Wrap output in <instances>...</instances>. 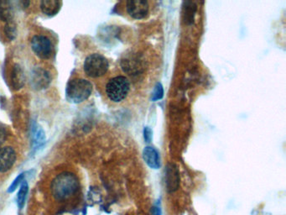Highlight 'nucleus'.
<instances>
[{"mask_svg":"<svg viewBox=\"0 0 286 215\" xmlns=\"http://www.w3.org/2000/svg\"><path fill=\"white\" fill-rule=\"evenodd\" d=\"M79 180L74 173L63 172L55 176L51 184L52 196L58 201L70 198L79 189Z\"/></svg>","mask_w":286,"mask_h":215,"instance_id":"nucleus-1","label":"nucleus"},{"mask_svg":"<svg viewBox=\"0 0 286 215\" xmlns=\"http://www.w3.org/2000/svg\"><path fill=\"white\" fill-rule=\"evenodd\" d=\"M92 85L89 81L82 78H74L67 83V99L72 104H81L91 96Z\"/></svg>","mask_w":286,"mask_h":215,"instance_id":"nucleus-2","label":"nucleus"},{"mask_svg":"<svg viewBox=\"0 0 286 215\" xmlns=\"http://www.w3.org/2000/svg\"><path fill=\"white\" fill-rule=\"evenodd\" d=\"M130 83L127 77L118 76L108 81L106 85L107 96L111 101L120 103L128 96Z\"/></svg>","mask_w":286,"mask_h":215,"instance_id":"nucleus-3","label":"nucleus"},{"mask_svg":"<svg viewBox=\"0 0 286 215\" xmlns=\"http://www.w3.org/2000/svg\"><path fill=\"white\" fill-rule=\"evenodd\" d=\"M109 68V63L104 55L95 53L85 59L83 68L87 76L91 78L103 77Z\"/></svg>","mask_w":286,"mask_h":215,"instance_id":"nucleus-4","label":"nucleus"},{"mask_svg":"<svg viewBox=\"0 0 286 215\" xmlns=\"http://www.w3.org/2000/svg\"><path fill=\"white\" fill-rule=\"evenodd\" d=\"M31 49L36 56L42 60H48L54 53V46L49 37L44 35H36L32 37Z\"/></svg>","mask_w":286,"mask_h":215,"instance_id":"nucleus-5","label":"nucleus"},{"mask_svg":"<svg viewBox=\"0 0 286 215\" xmlns=\"http://www.w3.org/2000/svg\"><path fill=\"white\" fill-rule=\"evenodd\" d=\"M51 82L52 76L49 72L46 69L40 67H36L31 71L30 83L34 90H46L49 87Z\"/></svg>","mask_w":286,"mask_h":215,"instance_id":"nucleus-6","label":"nucleus"},{"mask_svg":"<svg viewBox=\"0 0 286 215\" xmlns=\"http://www.w3.org/2000/svg\"><path fill=\"white\" fill-rule=\"evenodd\" d=\"M127 11L132 18H145L149 14V3L144 0H130L127 2Z\"/></svg>","mask_w":286,"mask_h":215,"instance_id":"nucleus-7","label":"nucleus"},{"mask_svg":"<svg viewBox=\"0 0 286 215\" xmlns=\"http://www.w3.org/2000/svg\"><path fill=\"white\" fill-rule=\"evenodd\" d=\"M16 161V152L11 146L0 148V173H4L12 168Z\"/></svg>","mask_w":286,"mask_h":215,"instance_id":"nucleus-8","label":"nucleus"},{"mask_svg":"<svg viewBox=\"0 0 286 215\" xmlns=\"http://www.w3.org/2000/svg\"><path fill=\"white\" fill-rule=\"evenodd\" d=\"M10 80L13 89L15 90H21L25 83V74L20 65H14L10 74Z\"/></svg>","mask_w":286,"mask_h":215,"instance_id":"nucleus-9","label":"nucleus"},{"mask_svg":"<svg viewBox=\"0 0 286 215\" xmlns=\"http://www.w3.org/2000/svg\"><path fill=\"white\" fill-rule=\"evenodd\" d=\"M143 160L147 165L152 169H158L161 166L160 155L156 149L151 146H147L143 151Z\"/></svg>","mask_w":286,"mask_h":215,"instance_id":"nucleus-10","label":"nucleus"},{"mask_svg":"<svg viewBox=\"0 0 286 215\" xmlns=\"http://www.w3.org/2000/svg\"><path fill=\"white\" fill-rule=\"evenodd\" d=\"M62 3L58 0H43L40 3V8L44 15L54 16L61 9Z\"/></svg>","mask_w":286,"mask_h":215,"instance_id":"nucleus-11","label":"nucleus"},{"mask_svg":"<svg viewBox=\"0 0 286 215\" xmlns=\"http://www.w3.org/2000/svg\"><path fill=\"white\" fill-rule=\"evenodd\" d=\"M15 7L10 1H0V20L8 23L14 21Z\"/></svg>","mask_w":286,"mask_h":215,"instance_id":"nucleus-12","label":"nucleus"},{"mask_svg":"<svg viewBox=\"0 0 286 215\" xmlns=\"http://www.w3.org/2000/svg\"><path fill=\"white\" fill-rule=\"evenodd\" d=\"M28 191H29L28 183L26 181H23L17 196V203H18V208L20 209H23L25 206V201L27 198Z\"/></svg>","mask_w":286,"mask_h":215,"instance_id":"nucleus-13","label":"nucleus"},{"mask_svg":"<svg viewBox=\"0 0 286 215\" xmlns=\"http://www.w3.org/2000/svg\"><path fill=\"white\" fill-rule=\"evenodd\" d=\"M3 32H4V34H5L9 40H15L16 38V36H17V32H18L16 22L10 21L6 23L5 26H4V29H3Z\"/></svg>","mask_w":286,"mask_h":215,"instance_id":"nucleus-14","label":"nucleus"},{"mask_svg":"<svg viewBox=\"0 0 286 215\" xmlns=\"http://www.w3.org/2000/svg\"><path fill=\"white\" fill-rule=\"evenodd\" d=\"M34 143L36 145H40L43 142H45V133L42 129L38 128L35 129V133L33 135Z\"/></svg>","mask_w":286,"mask_h":215,"instance_id":"nucleus-15","label":"nucleus"},{"mask_svg":"<svg viewBox=\"0 0 286 215\" xmlns=\"http://www.w3.org/2000/svg\"><path fill=\"white\" fill-rule=\"evenodd\" d=\"M164 96V90H163V86L161 83H156V87H155V90L153 92L152 100L153 101H157L161 99Z\"/></svg>","mask_w":286,"mask_h":215,"instance_id":"nucleus-16","label":"nucleus"},{"mask_svg":"<svg viewBox=\"0 0 286 215\" xmlns=\"http://www.w3.org/2000/svg\"><path fill=\"white\" fill-rule=\"evenodd\" d=\"M24 178H25V173H22V174L18 176V178L15 181H13L12 184L10 185V187L8 189V192L9 193H13L14 191L16 190V188H18V185L21 184L22 182H23Z\"/></svg>","mask_w":286,"mask_h":215,"instance_id":"nucleus-17","label":"nucleus"},{"mask_svg":"<svg viewBox=\"0 0 286 215\" xmlns=\"http://www.w3.org/2000/svg\"><path fill=\"white\" fill-rule=\"evenodd\" d=\"M152 130L149 129V127H145L143 129V137L147 143H149L152 140Z\"/></svg>","mask_w":286,"mask_h":215,"instance_id":"nucleus-18","label":"nucleus"},{"mask_svg":"<svg viewBox=\"0 0 286 215\" xmlns=\"http://www.w3.org/2000/svg\"><path fill=\"white\" fill-rule=\"evenodd\" d=\"M7 138V131L5 128H3V126L0 125V145L3 144V142H5Z\"/></svg>","mask_w":286,"mask_h":215,"instance_id":"nucleus-19","label":"nucleus"},{"mask_svg":"<svg viewBox=\"0 0 286 215\" xmlns=\"http://www.w3.org/2000/svg\"><path fill=\"white\" fill-rule=\"evenodd\" d=\"M152 213L154 215H161V210L159 207H154Z\"/></svg>","mask_w":286,"mask_h":215,"instance_id":"nucleus-20","label":"nucleus"}]
</instances>
